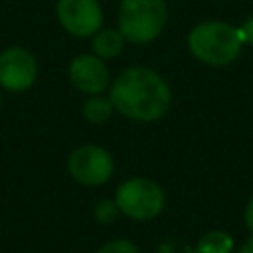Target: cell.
I'll return each instance as SVG.
<instances>
[{"mask_svg":"<svg viewBox=\"0 0 253 253\" xmlns=\"http://www.w3.org/2000/svg\"><path fill=\"white\" fill-rule=\"evenodd\" d=\"M55 14L59 26L75 38L95 36L103 26V10L97 0H57Z\"/></svg>","mask_w":253,"mask_h":253,"instance_id":"7","label":"cell"},{"mask_svg":"<svg viewBox=\"0 0 253 253\" xmlns=\"http://www.w3.org/2000/svg\"><path fill=\"white\" fill-rule=\"evenodd\" d=\"M113 111H115V107H113L111 99L109 97H103V95H91L83 103V109H81L83 117L89 123H93V125H101V123L109 121L111 115H113Z\"/></svg>","mask_w":253,"mask_h":253,"instance_id":"11","label":"cell"},{"mask_svg":"<svg viewBox=\"0 0 253 253\" xmlns=\"http://www.w3.org/2000/svg\"><path fill=\"white\" fill-rule=\"evenodd\" d=\"M243 221H245V227L249 229V233L253 235V196H251L249 202L245 204V210H243Z\"/></svg>","mask_w":253,"mask_h":253,"instance_id":"15","label":"cell"},{"mask_svg":"<svg viewBox=\"0 0 253 253\" xmlns=\"http://www.w3.org/2000/svg\"><path fill=\"white\" fill-rule=\"evenodd\" d=\"M125 36L119 32V30H113V28H101L95 36H93V42H91V47H93V53L101 59H113L117 57L123 47H125Z\"/></svg>","mask_w":253,"mask_h":253,"instance_id":"9","label":"cell"},{"mask_svg":"<svg viewBox=\"0 0 253 253\" xmlns=\"http://www.w3.org/2000/svg\"><path fill=\"white\" fill-rule=\"evenodd\" d=\"M239 36L243 43L253 45V16H249L241 26H239Z\"/></svg>","mask_w":253,"mask_h":253,"instance_id":"14","label":"cell"},{"mask_svg":"<svg viewBox=\"0 0 253 253\" xmlns=\"http://www.w3.org/2000/svg\"><path fill=\"white\" fill-rule=\"evenodd\" d=\"M38 79L36 55L20 45L0 51V87L12 93L28 91Z\"/></svg>","mask_w":253,"mask_h":253,"instance_id":"6","label":"cell"},{"mask_svg":"<svg viewBox=\"0 0 253 253\" xmlns=\"http://www.w3.org/2000/svg\"><path fill=\"white\" fill-rule=\"evenodd\" d=\"M235 239L223 229H211L204 233L196 243V253H233Z\"/></svg>","mask_w":253,"mask_h":253,"instance_id":"10","label":"cell"},{"mask_svg":"<svg viewBox=\"0 0 253 253\" xmlns=\"http://www.w3.org/2000/svg\"><path fill=\"white\" fill-rule=\"evenodd\" d=\"M93 215H95V219H97L99 223L109 225V223H115V221H117V217L121 215V210H119L115 198H113V200H101V202L95 206Z\"/></svg>","mask_w":253,"mask_h":253,"instance_id":"12","label":"cell"},{"mask_svg":"<svg viewBox=\"0 0 253 253\" xmlns=\"http://www.w3.org/2000/svg\"><path fill=\"white\" fill-rule=\"evenodd\" d=\"M69 79L85 95H103L111 85V73L95 53H81L69 63Z\"/></svg>","mask_w":253,"mask_h":253,"instance_id":"8","label":"cell"},{"mask_svg":"<svg viewBox=\"0 0 253 253\" xmlns=\"http://www.w3.org/2000/svg\"><path fill=\"white\" fill-rule=\"evenodd\" d=\"M243 42L239 36V28L221 22V20H208L194 26L188 34V49L190 53L213 67H223L233 63L241 53Z\"/></svg>","mask_w":253,"mask_h":253,"instance_id":"2","label":"cell"},{"mask_svg":"<svg viewBox=\"0 0 253 253\" xmlns=\"http://www.w3.org/2000/svg\"><path fill=\"white\" fill-rule=\"evenodd\" d=\"M115 202L121 215H126L132 221H150L162 213L166 194L158 182L144 176H134L119 184Z\"/></svg>","mask_w":253,"mask_h":253,"instance_id":"4","label":"cell"},{"mask_svg":"<svg viewBox=\"0 0 253 253\" xmlns=\"http://www.w3.org/2000/svg\"><path fill=\"white\" fill-rule=\"evenodd\" d=\"M95 253H140V251H138V245L132 239L115 237V239L105 241Z\"/></svg>","mask_w":253,"mask_h":253,"instance_id":"13","label":"cell"},{"mask_svg":"<svg viewBox=\"0 0 253 253\" xmlns=\"http://www.w3.org/2000/svg\"><path fill=\"white\" fill-rule=\"evenodd\" d=\"M67 170L77 184L103 186L115 172V160L111 152L97 144H81L67 158Z\"/></svg>","mask_w":253,"mask_h":253,"instance_id":"5","label":"cell"},{"mask_svg":"<svg viewBox=\"0 0 253 253\" xmlns=\"http://www.w3.org/2000/svg\"><path fill=\"white\" fill-rule=\"evenodd\" d=\"M109 99L119 115L136 123H150L170 111L172 89L158 71L134 65L119 73Z\"/></svg>","mask_w":253,"mask_h":253,"instance_id":"1","label":"cell"},{"mask_svg":"<svg viewBox=\"0 0 253 253\" xmlns=\"http://www.w3.org/2000/svg\"><path fill=\"white\" fill-rule=\"evenodd\" d=\"M237 253H253V235H249V237L237 247Z\"/></svg>","mask_w":253,"mask_h":253,"instance_id":"16","label":"cell"},{"mask_svg":"<svg viewBox=\"0 0 253 253\" xmlns=\"http://www.w3.org/2000/svg\"><path fill=\"white\" fill-rule=\"evenodd\" d=\"M168 22L166 0H121L119 32L130 43L154 42Z\"/></svg>","mask_w":253,"mask_h":253,"instance_id":"3","label":"cell"},{"mask_svg":"<svg viewBox=\"0 0 253 253\" xmlns=\"http://www.w3.org/2000/svg\"><path fill=\"white\" fill-rule=\"evenodd\" d=\"M0 107H2V93H0Z\"/></svg>","mask_w":253,"mask_h":253,"instance_id":"17","label":"cell"}]
</instances>
